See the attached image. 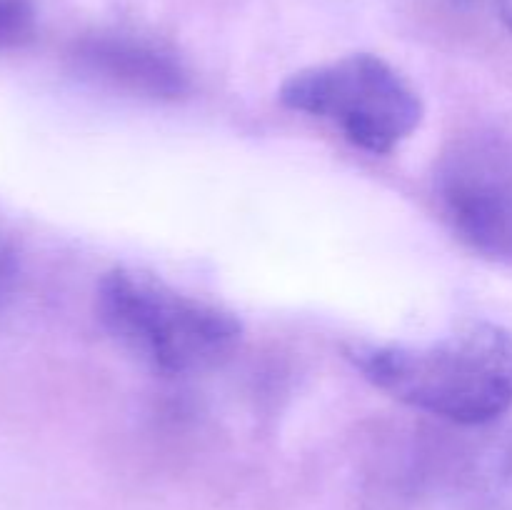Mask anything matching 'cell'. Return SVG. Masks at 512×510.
Masks as SVG:
<instances>
[{"mask_svg": "<svg viewBox=\"0 0 512 510\" xmlns=\"http://www.w3.org/2000/svg\"><path fill=\"white\" fill-rule=\"evenodd\" d=\"M343 353L375 388L450 423H493L512 408V333L490 320L430 343L355 340Z\"/></svg>", "mask_w": 512, "mask_h": 510, "instance_id": "obj_1", "label": "cell"}, {"mask_svg": "<svg viewBox=\"0 0 512 510\" xmlns=\"http://www.w3.org/2000/svg\"><path fill=\"white\" fill-rule=\"evenodd\" d=\"M95 305L103 328L165 375L218 368L243 340V323L233 310L125 265L100 278Z\"/></svg>", "mask_w": 512, "mask_h": 510, "instance_id": "obj_2", "label": "cell"}, {"mask_svg": "<svg viewBox=\"0 0 512 510\" xmlns=\"http://www.w3.org/2000/svg\"><path fill=\"white\" fill-rule=\"evenodd\" d=\"M280 103L335 125L368 153H393L423 123V100L398 68L353 53L298 70L280 85Z\"/></svg>", "mask_w": 512, "mask_h": 510, "instance_id": "obj_3", "label": "cell"}, {"mask_svg": "<svg viewBox=\"0 0 512 510\" xmlns=\"http://www.w3.org/2000/svg\"><path fill=\"white\" fill-rule=\"evenodd\" d=\"M435 195L463 243L512 263V135L475 130L455 138L435 168Z\"/></svg>", "mask_w": 512, "mask_h": 510, "instance_id": "obj_4", "label": "cell"}, {"mask_svg": "<svg viewBox=\"0 0 512 510\" xmlns=\"http://www.w3.org/2000/svg\"><path fill=\"white\" fill-rule=\"evenodd\" d=\"M80 60L90 73L130 93L173 100L188 90V75L178 60L143 40L98 35L85 40Z\"/></svg>", "mask_w": 512, "mask_h": 510, "instance_id": "obj_5", "label": "cell"}, {"mask_svg": "<svg viewBox=\"0 0 512 510\" xmlns=\"http://www.w3.org/2000/svg\"><path fill=\"white\" fill-rule=\"evenodd\" d=\"M33 33V8L28 0H0V48H13Z\"/></svg>", "mask_w": 512, "mask_h": 510, "instance_id": "obj_6", "label": "cell"}, {"mask_svg": "<svg viewBox=\"0 0 512 510\" xmlns=\"http://www.w3.org/2000/svg\"><path fill=\"white\" fill-rule=\"evenodd\" d=\"M15 278H18V258H15L10 240L0 233V308H3L5 300L13 293Z\"/></svg>", "mask_w": 512, "mask_h": 510, "instance_id": "obj_7", "label": "cell"}, {"mask_svg": "<svg viewBox=\"0 0 512 510\" xmlns=\"http://www.w3.org/2000/svg\"><path fill=\"white\" fill-rule=\"evenodd\" d=\"M498 3V13L500 20L505 23V28L512 30V0H495Z\"/></svg>", "mask_w": 512, "mask_h": 510, "instance_id": "obj_8", "label": "cell"}]
</instances>
